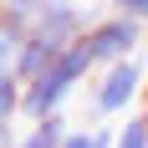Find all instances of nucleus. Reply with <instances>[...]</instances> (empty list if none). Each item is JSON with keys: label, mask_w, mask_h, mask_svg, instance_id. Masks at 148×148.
Instances as JSON below:
<instances>
[{"label": "nucleus", "mask_w": 148, "mask_h": 148, "mask_svg": "<svg viewBox=\"0 0 148 148\" xmlns=\"http://www.w3.org/2000/svg\"><path fill=\"white\" fill-rule=\"evenodd\" d=\"M92 72H97V66H92L87 46H82V41L66 46V51H61L41 77H31V82H26V92H21V118H26V123L61 118V107H66L77 92L92 82Z\"/></svg>", "instance_id": "obj_1"}, {"label": "nucleus", "mask_w": 148, "mask_h": 148, "mask_svg": "<svg viewBox=\"0 0 148 148\" xmlns=\"http://www.w3.org/2000/svg\"><path fill=\"white\" fill-rule=\"evenodd\" d=\"M143 97V61L128 56L118 66H102V72H92L87 82V112L92 123H107V118H128Z\"/></svg>", "instance_id": "obj_2"}, {"label": "nucleus", "mask_w": 148, "mask_h": 148, "mask_svg": "<svg viewBox=\"0 0 148 148\" xmlns=\"http://www.w3.org/2000/svg\"><path fill=\"white\" fill-rule=\"evenodd\" d=\"M82 46H87L92 66L102 72V66H118V61L138 56V46H143V26L128 21V15H118V10H107L102 21H92V26H87Z\"/></svg>", "instance_id": "obj_3"}, {"label": "nucleus", "mask_w": 148, "mask_h": 148, "mask_svg": "<svg viewBox=\"0 0 148 148\" xmlns=\"http://www.w3.org/2000/svg\"><path fill=\"white\" fill-rule=\"evenodd\" d=\"M21 92H26L21 77L0 72V148H15V138H21Z\"/></svg>", "instance_id": "obj_4"}, {"label": "nucleus", "mask_w": 148, "mask_h": 148, "mask_svg": "<svg viewBox=\"0 0 148 148\" xmlns=\"http://www.w3.org/2000/svg\"><path fill=\"white\" fill-rule=\"evenodd\" d=\"M26 36H31V21L0 5V72H15V56H21Z\"/></svg>", "instance_id": "obj_5"}, {"label": "nucleus", "mask_w": 148, "mask_h": 148, "mask_svg": "<svg viewBox=\"0 0 148 148\" xmlns=\"http://www.w3.org/2000/svg\"><path fill=\"white\" fill-rule=\"evenodd\" d=\"M61 138H66V118H46V123H26L15 148H61Z\"/></svg>", "instance_id": "obj_6"}, {"label": "nucleus", "mask_w": 148, "mask_h": 148, "mask_svg": "<svg viewBox=\"0 0 148 148\" xmlns=\"http://www.w3.org/2000/svg\"><path fill=\"white\" fill-rule=\"evenodd\" d=\"M118 143V128L112 123H92V128H66L61 148H112Z\"/></svg>", "instance_id": "obj_7"}, {"label": "nucleus", "mask_w": 148, "mask_h": 148, "mask_svg": "<svg viewBox=\"0 0 148 148\" xmlns=\"http://www.w3.org/2000/svg\"><path fill=\"white\" fill-rule=\"evenodd\" d=\"M112 148H148V112L143 107H133V112L118 123V143Z\"/></svg>", "instance_id": "obj_8"}, {"label": "nucleus", "mask_w": 148, "mask_h": 148, "mask_svg": "<svg viewBox=\"0 0 148 148\" xmlns=\"http://www.w3.org/2000/svg\"><path fill=\"white\" fill-rule=\"evenodd\" d=\"M112 10L128 15V21H138V26H148V0H112Z\"/></svg>", "instance_id": "obj_9"}, {"label": "nucleus", "mask_w": 148, "mask_h": 148, "mask_svg": "<svg viewBox=\"0 0 148 148\" xmlns=\"http://www.w3.org/2000/svg\"><path fill=\"white\" fill-rule=\"evenodd\" d=\"M0 5H5V10H15V15H26V21H31V15H36V10L46 5V0H0Z\"/></svg>", "instance_id": "obj_10"}]
</instances>
